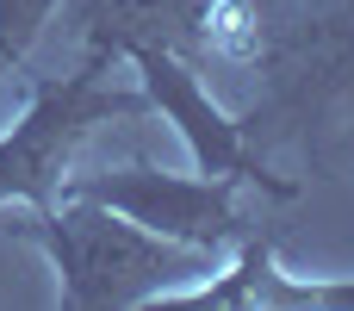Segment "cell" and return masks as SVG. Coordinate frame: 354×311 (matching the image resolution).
<instances>
[{"label":"cell","instance_id":"1","mask_svg":"<svg viewBox=\"0 0 354 311\" xmlns=\"http://www.w3.org/2000/svg\"><path fill=\"white\" fill-rule=\"evenodd\" d=\"M50 249V262L62 268V305L75 311H112V305H149L168 299L174 287L199 281L212 268V249L174 243L143 231L137 218L68 193V206H44L31 224Z\"/></svg>","mask_w":354,"mask_h":311},{"label":"cell","instance_id":"2","mask_svg":"<svg viewBox=\"0 0 354 311\" xmlns=\"http://www.w3.org/2000/svg\"><path fill=\"white\" fill-rule=\"evenodd\" d=\"M137 112H149V94L112 87L106 56H87L75 75H37L25 118L0 137V199H25L37 212L56 206V187H62L81 137L93 125L137 118Z\"/></svg>","mask_w":354,"mask_h":311},{"label":"cell","instance_id":"3","mask_svg":"<svg viewBox=\"0 0 354 311\" xmlns=\"http://www.w3.org/2000/svg\"><path fill=\"white\" fill-rule=\"evenodd\" d=\"M68 193L81 199H100L124 218H137L143 231L156 237H174V243H193V249H236L249 231H261V212L243 206V181H224V175H162V168H124V175H81Z\"/></svg>","mask_w":354,"mask_h":311},{"label":"cell","instance_id":"4","mask_svg":"<svg viewBox=\"0 0 354 311\" xmlns=\"http://www.w3.org/2000/svg\"><path fill=\"white\" fill-rule=\"evenodd\" d=\"M131 62H137V75H143L149 106H162V112L180 125V137H187V150H193L199 175H224V181L255 187V168H249L243 131H236V118H224V112L205 100V87H199L193 62H180L174 50H143V56H131Z\"/></svg>","mask_w":354,"mask_h":311},{"label":"cell","instance_id":"5","mask_svg":"<svg viewBox=\"0 0 354 311\" xmlns=\"http://www.w3.org/2000/svg\"><path fill=\"white\" fill-rule=\"evenodd\" d=\"M68 19L87 37V56H143V50H174L180 62L199 69V31L212 0H62Z\"/></svg>","mask_w":354,"mask_h":311},{"label":"cell","instance_id":"6","mask_svg":"<svg viewBox=\"0 0 354 311\" xmlns=\"http://www.w3.org/2000/svg\"><path fill=\"white\" fill-rule=\"evenodd\" d=\"M19 94H31V75H25V62L0 44V106H12Z\"/></svg>","mask_w":354,"mask_h":311}]
</instances>
